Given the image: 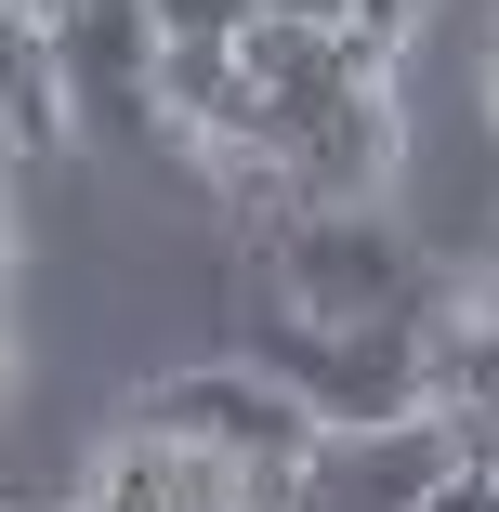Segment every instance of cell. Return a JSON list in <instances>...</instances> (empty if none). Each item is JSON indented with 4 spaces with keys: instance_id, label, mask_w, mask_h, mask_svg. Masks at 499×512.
<instances>
[{
    "instance_id": "6da1fadb",
    "label": "cell",
    "mask_w": 499,
    "mask_h": 512,
    "mask_svg": "<svg viewBox=\"0 0 499 512\" xmlns=\"http://www.w3.org/2000/svg\"><path fill=\"white\" fill-rule=\"evenodd\" d=\"M276 263V316H316V329H421L434 289H421V250L381 224V197L355 211H289L263 237Z\"/></svg>"
},
{
    "instance_id": "7a4b0ae2",
    "label": "cell",
    "mask_w": 499,
    "mask_h": 512,
    "mask_svg": "<svg viewBox=\"0 0 499 512\" xmlns=\"http://www.w3.org/2000/svg\"><path fill=\"white\" fill-rule=\"evenodd\" d=\"M460 473V421L394 407V421H316L303 447V512H421Z\"/></svg>"
},
{
    "instance_id": "3957f363",
    "label": "cell",
    "mask_w": 499,
    "mask_h": 512,
    "mask_svg": "<svg viewBox=\"0 0 499 512\" xmlns=\"http://www.w3.org/2000/svg\"><path fill=\"white\" fill-rule=\"evenodd\" d=\"M132 421L171 434V447H211V460H303V447H316V407L289 394L263 355H250V368H184V381H158Z\"/></svg>"
},
{
    "instance_id": "277c9868",
    "label": "cell",
    "mask_w": 499,
    "mask_h": 512,
    "mask_svg": "<svg viewBox=\"0 0 499 512\" xmlns=\"http://www.w3.org/2000/svg\"><path fill=\"white\" fill-rule=\"evenodd\" d=\"M237 79H250V145H289L316 106H342L355 79H381V53L355 27H303V14H250L237 27Z\"/></svg>"
},
{
    "instance_id": "5b68a950",
    "label": "cell",
    "mask_w": 499,
    "mask_h": 512,
    "mask_svg": "<svg viewBox=\"0 0 499 512\" xmlns=\"http://www.w3.org/2000/svg\"><path fill=\"white\" fill-rule=\"evenodd\" d=\"M276 158H289V197H303V211H355V197H381V184H394V158H408L394 79H355L342 106H316Z\"/></svg>"
},
{
    "instance_id": "8992f818",
    "label": "cell",
    "mask_w": 499,
    "mask_h": 512,
    "mask_svg": "<svg viewBox=\"0 0 499 512\" xmlns=\"http://www.w3.org/2000/svg\"><path fill=\"white\" fill-rule=\"evenodd\" d=\"M421 407L460 421V447L499 434V289L434 302V316H421Z\"/></svg>"
},
{
    "instance_id": "52a82bcc",
    "label": "cell",
    "mask_w": 499,
    "mask_h": 512,
    "mask_svg": "<svg viewBox=\"0 0 499 512\" xmlns=\"http://www.w3.org/2000/svg\"><path fill=\"white\" fill-rule=\"evenodd\" d=\"M145 14H158V40H237L263 0H145Z\"/></svg>"
},
{
    "instance_id": "ba28073f",
    "label": "cell",
    "mask_w": 499,
    "mask_h": 512,
    "mask_svg": "<svg viewBox=\"0 0 499 512\" xmlns=\"http://www.w3.org/2000/svg\"><path fill=\"white\" fill-rule=\"evenodd\" d=\"M421 512H499V460H473V447H460V473H447Z\"/></svg>"
},
{
    "instance_id": "9c48e42d",
    "label": "cell",
    "mask_w": 499,
    "mask_h": 512,
    "mask_svg": "<svg viewBox=\"0 0 499 512\" xmlns=\"http://www.w3.org/2000/svg\"><path fill=\"white\" fill-rule=\"evenodd\" d=\"M408 27H421V0H355V40H368L381 66H394V40H408Z\"/></svg>"
},
{
    "instance_id": "30bf717a",
    "label": "cell",
    "mask_w": 499,
    "mask_h": 512,
    "mask_svg": "<svg viewBox=\"0 0 499 512\" xmlns=\"http://www.w3.org/2000/svg\"><path fill=\"white\" fill-rule=\"evenodd\" d=\"M263 14H303V27H355V0H263Z\"/></svg>"
},
{
    "instance_id": "8fae6325",
    "label": "cell",
    "mask_w": 499,
    "mask_h": 512,
    "mask_svg": "<svg viewBox=\"0 0 499 512\" xmlns=\"http://www.w3.org/2000/svg\"><path fill=\"white\" fill-rule=\"evenodd\" d=\"M14 145H27V132H14V106H0V171H14Z\"/></svg>"
},
{
    "instance_id": "7c38bea8",
    "label": "cell",
    "mask_w": 499,
    "mask_h": 512,
    "mask_svg": "<svg viewBox=\"0 0 499 512\" xmlns=\"http://www.w3.org/2000/svg\"><path fill=\"white\" fill-rule=\"evenodd\" d=\"M486 119H499V40H486Z\"/></svg>"
},
{
    "instance_id": "4fadbf2b",
    "label": "cell",
    "mask_w": 499,
    "mask_h": 512,
    "mask_svg": "<svg viewBox=\"0 0 499 512\" xmlns=\"http://www.w3.org/2000/svg\"><path fill=\"white\" fill-rule=\"evenodd\" d=\"M486 289H499V224H486Z\"/></svg>"
},
{
    "instance_id": "5bb4252c",
    "label": "cell",
    "mask_w": 499,
    "mask_h": 512,
    "mask_svg": "<svg viewBox=\"0 0 499 512\" xmlns=\"http://www.w3.org/2000/svg\"><path fill=\"white\" fill-rule=\"evenodd\" d=\"M0 381H14V329H0Z\"/></svg>"
}]
</instances>
